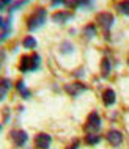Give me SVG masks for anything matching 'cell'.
<instances>
[{"label":"cell","instance_id":"5","mask_svg":"<svg viewBox=\"0 0 129 149\" xmlns=\"http://www.w3.org/2000/svg\"><path fill=\"white\" fill-rule=\"evenodd\" d=\"M10 138H11V141L14 143V146H16V148H22L24 144L29 141V135H27V132H25V130H21V129L11 130Z\"/></svg>","mask_w":129,"mask_h":149},{"label":"cell","instance_id":"4","mask_svg":"<svg viewBox=\"0 0 129 149\" xmlns=\"http://www.w3.org/2000/svg\"><path fill=\"white\" fill-rule=\"evenodd\" d=\"M96 22H98V25L107 33V31L112 29V25H114L115 17H114V14H112V13L104 11V13H99L98 16H96Z\"/></svg>","mask_w":129,"mask_h":149},{"label":"cell","instance_id":"23","mask_svg":"<svg viewBox=\"0 0 129 149\" xmlns=\"http://www.w3.org/2000/svg\"><path fill=\"white\" fill-rule=\"evenodd\" d=\"M3 61H5V50H0V68H2Z\"/></svg>","mask_w":129,"mask_h":149},{"label":"cell","instance_id":"8","mask_svg":"<svg viewBox=\"0 0 129 149\" xmlns=\"http://www.w3.org/2000/svg\"><path fill=\"white\" fill-rule=\"evenodd\" d=\"M106 138L114 148H118L123 141V134L120 130H116V129H110V130L106 134Z\"/></svg>","mask_w":129,"mask_h":149},{"label":"cell","instance_id":"16","mask_svg":"<svg viewBox=\"0 0 129 149\" xmlns=\"http://www.w3.org/2000/svg\"><path fill=\"white\" fill-rule=\"evenodd\" d=\"M22 47H24V49H27V50L35 49V47H36V39L33 38V36H25L24 41H22Z\"/></svg>","mask_w":129,"mask_h":149},{"label":"cell","instance_id":"11","mask_svg":"<svg viewBox=\"0 0 129 149\" xmlns=\"http://www.w3.org/2000/svg\"><path fill=\"white\" fill-rule=\"evenodd\" d=\"M102 100H104V105H107V107L114 105V104H115V100H116L115 91L112 90V88H107V90L102 93Z\"/></svg>","mask_w":129,"mask_h":149},{"label":"cell","instance_id":"13","mask_svg":"<svg viewBox=\"0 0 129 149\" xmlns=\"http://www.w3.org/2000/svg\"><path fill=\"white\" fill-rule=\"evenodd\" d=\"M16 88H18V91L21 93V96H22L24 99H29L30 97L32 91L27 88V85H25V82H24V80H18V82H16Z\"/></svg>","mask_w":129,"mask_h":149},{"label":"cell","instance_id":"9","mask_svg":"<svg viewBox=\"0 0 129 149\" xmlns=\"http://www.w3.org/2000/svg\"><path fill=\"white\" fill-rule=\"evenodd\" d=\"M69 19H72V13L71 11H57V13L52 14V21L55 24H64Z\"/></svg>","mask_w":129,"mask_h":149},{"label":"cell","instance_id":"25","mask_svg":"<svg viewBox=\"0 0 129 149\" xmlns=\"http://www.w3.org/2000/svg\"><path fill=\"white\" fill-rule=\"evenodd\" d=\"M5 22H6V19H3L2 16H0V30L5 29Z\"/></svg>","mask_w":129,"mask_h":149},{"label":"cell","instance_id":"1","mask_svg":"<svg viewBox=\"0 0 129 149\" xmlns=\"http://www.w3.org/2000/svg\"><path fill=\"white\" fill-rule=\"evenodd\" d=\"M46 19H47V10L46 8H43V6L35 8V11L27 17V30L35 31V30L41 29L44 24H46Z\"/></svg>","mask_w":129,"mask_h":149},{"label":"cell","instance_id":"14","mask_svg":"<svg viewBox=\"0 0 129 149\" xmlns=\"http://www.w3.org/2000/svg\"><path fill=\"white\" fill-rule=\"evenodd\" d=\"M96 33H98V30H96V25H95V24H88L85 29H83V36H85L87 39L95 38Z\"/></svg>","mask_w":129,"mask_h":149},{"label":"cell","instance_id":"3","mask_svg":"<svg viewBox=\"0 0 129 149\" xmlns=\"http://www.w3.org/2000/svg\"><path fill=\"white\" fill-rule=\"evenodd\" d=\"M101 116L98 115V111H91L87 118L85 123V130L87 134H98V130L101 129Z\"/></svg>","mask_w":129,"mask_h":149},{"label":"cell","instance_id":"24","mask_svg":"<svg viewBox=\"0 0 129 149\" xmlns=\"http://www.w3.org/2000/svg\"><path fill=\"white\" fill-rule=\"evenodd\" d=\"M76 77H82V75H85V71H83V69H79V71H76Z\"/></svg>","mask_w":129,"mask_h":149},{"label":"cell","instance_id":"18","mask_svg":"<svg viewBox=\"0 0 129 149\" xmlns=\"http://www.w3.org/2000/svg\"><path fill=\"white\" fill-rule=\"evenodd\" d=\"M101 141V136L98 134H87L85 136V143L90 144V146H93V144H98Z\"/></svg>","mask_w":129,"mask_h":149},{"label":"cell","instance_id":"2","mask_svg":"<svg viewBox=\"0 0 129 149\" xmlns=\"http://www.w3.org/2000/svg\"><path fill=\"white\" fill-rule=\"evenodd\" d=\"M41 66V57L38 54H32V55H22L21 61H19V69L22 72H33L38 71Z\"/></svg>","mask_w":129,"mask_h":149},{"label":"cell","instance_id":"26","mask_svg":"<svg viewBox=\"0 0 129 149\" xmlns=\"http://www.w3.org/2000/svg\"><path fill=\"white\" fill-rule=\"evenodd\" d=\"M0 2H2V3H5L6 6H11V5L14 3V0H0Z\"/></svg>","mask_w":129,"mask_h":149},{"label":"cell","instance_id":"22","mask_svg":"<svg viewBox=\"0 0 129 149\" xmlns=\"http://www.w3.org/2000/svg\"><path fill=\"white\" fill-rule=\"evenodd\" d=\"M79 144H80V141H79V140H76V141L72 143L71 146H68L66 149H77V148H79Z\"/></svg>","mask_w":129,"mask_h":149},{"label":"cell","instance_id":"21","mask_svg":"<svg viewBox=\"0 0 129 149\" xmlns=\"http://www.w3.org/2000/svg\"><path fill=\"white\" fill-rule=\"evenodd\" d=\"M10 33H11V30H3V31H2V35H0V41L6 39L8 36H10Z\"/></svg>","mask_w":129,"mask_h":149},{"label":"cell","instance_id":"27","mask_svg":"<svg viewBox=\"0 0 129 149\" xmlns=\"http://www.w3.org/2000/svg\"><path fill=\"white\" fill-rule=\"evenodd\" d=\"M6 8H8V6L5 5V3H2V2H0V11H5Z\"/></svg>","mask_w":129,"mask_h":149},{"label":"cell","instance_id":"7","mask_svg":"<svg viewBox=\"0 0 129 149\" xmlns=\"http://www.w3.org/2000/svg\"><path fill=\"white\" fill-rule=\"evenodd\" d=\"M50 144H52V136L49 134L41 132V134H38L35 136V148L36 149H49Z\"/></svg>","mask_w":129,"mask_h":149},{"label":"cell","instance_id":"19","mask_svg":"<svg viewBox=\"0 0 129 149\" xmlns=\"http://www.w3.org/2000/svg\"><path fill=\"white\" fill-rule=\"evenodd\" d=\"M27 3H29V0H18V2H14L13 5L10 6V10H8V11H10V13H14L16 10H19V8L25 6Z\"/></svg>","mask_w":129,"mask_h":149},{"label":"cell","instance_id":"6","mask_svg":"<svg viewBox=\"0 0 129 149\" xmlns=\"http://www.w3.org/2000/svg\"><path fill=\"white\" fill-rule=\"evenodd\" d=\"M87 90H88V86L85 85V83H80V82H74V83L64 85V91H66L69 96H72V97H77L80 93H83Z\"/></svg>","mask_w":129,"mask_h":149},{"label":"cell","instance_id":"12","mask_svg":"<svg viewBox=\"0 0 129 149\" xmlns=\"http://www.w3.org/2000/svg\"><path fill=\"white\" fill-rule=\"evenodd\" d=\"M110 72H112V60L106 57L101 61V75H102V77H109Z\"/></svg>","mask_w":129,"mask_h":149},{"label":"cell","instance_id":"20","mask_svg":"<svg viewBox=\"0 0 129 149\" xmlns=\"http://www.w3.org/2000/svg\"><path fill=\"white\" fill-rule=\"evenodd\" d=\"M68 0H50V6H57V5H66Z\"/></svg>","mask_w":129,"mask_h":149},{"label":"cell","instance_id":"10","mask_svg":"<svg viewBox=\"0 0 129 149\" xmlns=\"http://www.w3.org/2000/svg\"><path fill=\"white\" fill-rule=\"evenodd\" d=\"M11 86H13V82H11L10 79H0V102L2 100H5V97L8 96V91L11 90Z\"/></svg>","mask_w":129,"mask_h":149},{"label":"cell","instance_id":"17","mask_svg":"<svg viewBox=\"0 0 129 149\" xmlns=\"http://www.w3.org/2000/svg\"><path fill=\"white\" fill-rule=\"evenodd\" d=\"M74 52V46L69 42V41H63L62 42V46H60V54H63V55H69Z\"/></svg>","mask_w":129,"mask_h":149},{"label":"cell","instance_id":"15","mask_svg":"<svg viewBox=\"0 0 129 149\" xmlns=\"http://www.w3.org/2000/svg\"><path fill=\"white\" fill-rule=\"evenodd\" d=\"M116 11L120 14H124V16H129V0H121L120 3H116Z\"/></svg>","mask_w":129,"mask_h":149},{"label":"cell","instance_id":"28","mask_svg":"<svg viewBox=\"0 0 129 149\" xmlns=\"http://www.w3.org/2000/svg\"><path fill=\"white\" fill-rule=\"evenodd\" d=\"M0 130H2V124H0Z\"/></svg>","mask_w":129,"mask_h":149}]
</instances>
